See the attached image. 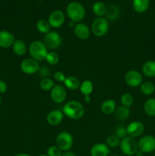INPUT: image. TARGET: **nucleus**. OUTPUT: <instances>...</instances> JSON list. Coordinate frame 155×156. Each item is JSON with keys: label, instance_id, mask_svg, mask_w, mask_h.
Returning <instances> with one entry per match:
<instances>
[{"label": "nucleus", "instance_id": "nucleus-16", "mask_svg": "<svg viewBox=\"0 0 155 156\" xmlns=\"http://www.w3.org/2000/svg\"><path fill=\"white\" fill-rule=\"evenodd\" d=\"M75 36L81 40H86L90 37V29L84 23H78L74 27Z\"/></svg>", "mask_w": 155, "mask_h": 156}, {"label": "nucleus", "instance_id": "nucleus-10", "mask_svg": "<svg viewBox=\"0 0 155 156\" xmlns=\"http://www.w3.org/2000/svg\"><path fill=\"white\" fill-rule=\"evenodd\" d=\"M125 82L129 86L136 88L142 83V76L137 70H130L125 76Z\"/></svg>", "mask_w": 155, "mask_h": 156}, {"label": "nucleus", "instance_id": "nucleus-28", "mask_svg": "<svg viewBox=\"0 0 155 156\" xmlns=\"http://www.w3.org/2000/svg\"><path fill=\"white\" fill-rule=\"evenodd\" d=\"M140 91L144 95H151L155 91V86L152 82H144L140 85Z\"/></svg>", "mask_w": 155, "mask_h": 156}, {"label": "nucleus", "instance_id": "nucleus-34", "mask_svg": "<svg viewBox=\"0 0 155 156\" xmlns=\"http://www.w3.org/2000/svg\"><path fill=\"white\" fill-rule=\"evenodd\" d=\"M48 156H62V151L57 146H51L47 149L46 151Z\"/></svg>", "mask_w": 155, "mask_h": 156}, {"label": "nucleus", "instance_id": "nucleus-42", "mask_svg": "<svg viewBox=\"0 0 155 156\" xmlns=\"http://www.w3.org/2000/svg\"><path fill=\"white\" fill-rule=\"evenodd\" d=\"M15 156H31V155L27 153H21V154H18V155H16Z\"/></svg>", "mask_w": 155, "mask_h": 156}, {"label": "nucleus", "instance_id": "nucleus-25", "mask_svg": "<svg viewBox=\"0 0 155 156\" xmlns=\"http://www.w3.org/2000/svg\"><path fill=\"white\" fill-rule=\"evenodd\" d=\"M144 112L149 117H155V98H148L144 105Z\"/></svg>", "mask_w": 155, "mask_h": 156}, {"label": "nucleus", "instance_id": "nucleus-40", "mask_svg": "<svg viewBox=\"0 0 155 156\" xmlns=\"http://www.w3.org/2000/svg\"><path fill=\"white\" fill-rule=\"evenodd\" d=\"M84 101L85 103H89L91 101V98H90V96H84Z\"/></svg>", "mask_w": 155, "mask_h": 156}, {"label": "nucleus", "instance_id": "nucleus-47", "mask_svg": "<svg viewBox=\"0 0 155 156\" xmlns=\"http://www.w3.org/2000/svg\"><path fill=\"white\" fill-rule=\"evenodd\" d=\"M154 156H155V152H154Z\"/></svg>", "mask_w": 155, "mask_h": 156}, {"label": "nucleus", "instance_id": "nucleus-12", "mask_svg": "<svg viewBox=\"0 0 155 156\" xmlns=\"http://www.w3.org/2000/svg\"><path fill=\"white\" fill-rule=\"evenodd\" d=\"M51 99L56 104L63 103L66 98L67 93L65 88L60 85H55L50 91Z\"/></svg>", "mask_w": 155, "mask_h": 156}, {"label": "nucleus", "instance_id": "nucleus-41", "mask_svg": "<svg viewBox=\"0 0 155 156\" xmlns=\"http://www.w3.org/2000/svg\"><path fill=\"white\" fill-rule=\"evenodd\" d=\"M144 154V152H142L141 150H139V149H138V150L135 152V156H143Z\"/></svg>", "mask_w": 155, "mask_h": 156}, {"label": "nucleus", "instance_id": "nucleus-26", "mask_svg": "<svg viewBox=\"0 0 155 156\" xmlns=\"http://www.w3.org/2000/svg\"><path fill=\"white\" fill-rule=\"evenodd\" d=\"M79 88H80L81 93L84 96H90V94L93 92V90H94V85L91 81L85 80L82 83H81Z\"/></svg>", "mask_w": 155, "mask_h": 156}, {"label": "nucleus", "instance_id": "nucleus-32", "mask_svg": "<svg viewBox=\"0 0 155 156\" xmlns=\"http://www.w3.org/2000/svg\"><path fill=\"white\" fill-rule=\"evenodd\" d=\"M120 101H121L122 105L124 107H126V108H129L132 106L134 102L133 97L131 94H129V93H125L122 95L121 96V98H120Z\"/></svg>", "mask_w": 155, "mask_h": 156}, {"label": "nucleus", "instance_id": "nucleus-3", "mask_svg": "<svg viewBox=\"0 0 155 156\" xmlns=\"http://www.w3.org/2000/svg\"><path fill=\"white\" fill-rule=\"evenodd\" d=\"M29 53L31 58L40 62L45 60L48 51L43 42L40 41H34L29 46Z\"/></svg>", "mask_w": 155, "mask_h": 156}, {"label": "nucleus", "instance_id": "nucleus-30", "mask_svg": "<svg viewBox=\"0 0 155 156\" xmlns=\"http://www.w3.org/2000/svg\"><path fill=\"white\" fill-rule=\"evenodd\" d=\"M106 144L109 148H116L120 144V139L115 134L109 135L106 139Z\"/></svg>", "mask_w": 155, "mask_h": 156}, {"label": "nucleus", "instance_id": "nucleus-11", "mask_svg": "<svg viewBox=\"0 0 155 156\" xmlns=\"http://www.w3.org/2000/svg\"><path fill=\"white\" fill-rule=\"evenodd\" d=\"M128 136L132 138L139 137L144 133V125L140 121H133L129 123L126 127Z\"/></svg>", "mask_w": 155, "mask_h": 156}, {"label": "nucleus", "instance_id": "nucleus-37", "mask_svg": "<svg viewBox=\"0 0 155 156\" xmlns=\"http://www.w3.org/2000/svg\"><path fill=\"white\" fill-rule=\"evenodd\" d=\"M53 76H54L55 80L57 81L58 82H64L65 80V78H66L65 74L61 71H56L53 75Z\"/></svg>", "mask_w": 155, "mask_h": 156}, {"label": "nucleus", "instance_id": "nucleus-45", "mask_svg": "<svg viewBox=\"0 0 155 156\" xmlns=\"http://www.w3.org/2000/svg\"><path fill=\"white\" fill-rule=\"evenodd\" d=\"M110 156H119V155H110Z\"/></svg>", "mask_w": 155, "mask_h": 156}, {"label": "nucleus", "instance_id": "nucleus-39", "mask_svg": "<svg viewBox=\"0 0 155 156\" xmlns=\"http://www.w3.org/2000/svg\"><path fill=\"white\" fill-rule=\"evenodd\" d=\"M62 156H77L74 152H71V151H67V152H64L62 153Z\"/></svg>", "mask_w": 155, "mask_h": 156}, {"label": "nucleus", "instance_id": "nucleus-2", "mask_svg": "<svg viewBox=\"0 0 155 156\" xmlns=\"http://www.w3.org/2000/svg\"><path fill=\"white\" fill-rule=\"evenodd\" d=\"M66 13L71 21L79 23L84 18L85 9L81 3L72 2L67 6Z\"/></svg>", "mask_w": 155, "mask_h": 156}, {"label": "nucleus", "instance_id": "nucleus-14", "mask_svg": "<svg viewBox=\"0 0 155 156\" xmlns=\"http://www.w3.org/2000/svg\"><path fill=\"white\" fill-rule=\"evenodd\" d=\"M64 118V114L59 110L51 111L46 117L47 123L51 126H57L60 124Z\"/></svg>", "mask_w": 155, "mask_h": 156}, {"label": "nucleus", "instance_id": "nucleus-43", "mask_svg": "<svg viewBox=\"0 0 155 156\" xmlns=\"http://www.w3.org/2000/svg\"><path fill=\"white\" fill-rule=\"evenodd\" d=\"M38 156H48L47 155H38Z\"/></svg>", "mask_w": 155, "mask_h": 156}, {"label": "nucleus", "instance_id": "nucleus-15", "mask_svg": "<svg viewBox=\"0 0 155 156\" xmlns=\"http://www.w3.org/2000/svg\"><path fill=\"white\" fill-rule=\"evenodd\" d=\"M15 39L12 33L6 30H0V47L9 48L13 45Z\"/></svg>", "mask_w": 155, "mask_h": 156}, {"label": "nucleus", "instance_id": "nucleus-24", "mask_svg": "<svg viewBox=\"0 0 155 156\" xmlns=\"http://www.w3.org/2000/svg\"><path fill=\"white\" fill-rule=\"evenodd\" d=\"M142 72L147 77H155V61L148 60L144 63Z\"/></svg>", "mask_w": 155, "mask_h": 156}, {"label": "nucleus", "instance_id": "nucleus-23", "mask_svg": "<svg viewBox=\"0 0 155 156\" xmlns=\"http://www.w3.org/2000/svg\"><path fill=\"white\" fill-rule=\"evenodd\" d=\"M65 87L68 89L71 90V91H76L80 88L81 82L79 79L75 76H68L65 78V80L64 82Z\"/></svg>", "mask_w": 155, "mask_h": 156}, {"label": "nucleus", "instance_id": "nucleus-46", "mask_svg": "<svg viewBox=\"0 0 155 156\" xmlns=\"http://www.w3.org/2000/svg\"><path fill=\"white\" fill-rule=\"evenodd\" d=\"M37 1H43V0H37Z\"/></svg>", "mask_w": 155, "mask_h": 156}, {"label": "nucleus", "instance_id": "nucleus-22", "mask_svg": "<svg viewBox=\"0 0 155 156\" xmlns=\"http://www.w3.org/2000/svg\"><path fill=\"white\" fill-rule=\"evenodd\" d=\"M134 10L138 13H144L150 6V0H133Z\"/></svg>", "mask_w": 155, "mask_h": 156}, {"label": "nucleus", "instance_id": "nucleus-21", "mask_svg": "<svg viewBox=\"0 0 155 156\" xmlns=\"http://www.w3.org/2000/svg\"><path fill=\"white\" fill-rule=\"evenodd\" d=\"M12 50L13 52L17 55V56H23L27 52V46L22 40H15L12 45Z\"/></svg>", "mask_w": 155, "mask_h": 156}, {"label": "nucleus", "instance_id": "nucleus-17", "mask_svg": "<svg viewBox=\"0 0 155 156\" xmlns=\"http://www.w3.org/2000/svg\"><path fill=\"white\" fill-rule=\"evenodd\" d=\"M109 152V148L104 143H97L91 149V156H108Z\"/></svg>", "mask_w": 155, "mask_h": 156}, {"label": "nucleus", "instance_id": "nucleus-18", "mask_svg": "<svg viewBox=\"0 0 155 156\" xmlns=\"http://www.w3.org/2000/svg\"><path fill=\"white\" fill-rule=\"evenodd\" d=\"M114 116L119 121H125V120H128L130 116V110L129 108L121 105V106L116 108L115 112H114Z\"/></svg>", "mask_w": 155, "mask_h": 156}, {"label": "nucleus", "instance_id": "nucleus-13", "mask_svg": "<svg viewBox=\"0 0 155 156\" xmlns=\"http://www.w3.org/2000/svg\"><path fill=\"white\" fill-rule=\"evenodd\" d=\"M48 21L51 27L59 28L62 27L65 22V15L62 11L56 10L50 14Z\"/></svg>", "mask_w": 155, "mask_h": 156}, {"label": "nucleus", "instance_id": "nucleus-35", "mask_svg": "<svg viewBox=\"0 0 155 156\" xmlns=\"http://www.w3.org/2000/svg\"><path fill=\"white\" fill-rule=\"evenodd\" d=\"M115 135L119 139H124L126 136H128L127 131H126V128L124 126L121 125V126H118L117 128L115 129Z\"/></svg>", "mask_w": 155, "mask_h": 156}, {"label": "nucleus", "instance_id": "nucleus-8", "mask_svg": "<svg viewBox=\"0 0 155 156\" xmlns=\"http://www.w3.org/2000/svg\"><path fill=\"white\" fill-rule=\"evenodd\" d=\"M138 149L144 153H150L155 151V137L146 135L141 137L138 142Z\"/></svg>", "mask_w": 155, "mask_h": 156}, {"label": "nucleus", "instance_id": "nucleus-38", "mask_svg": "<svg viewBox=\"0 0 155 156\" xmlns=\"http://www.w3.org/2000/svg\"><path fill=\"white\" fill-rule=\"evenodd\" d=\"M7 84L3 80H0V94H3L7 91Z\"/></svg>", "mask_w": 155, "mask_h": 156}, {"label": "nucleus", "instance_id": "nucleus-31", "mask_svg": "<svg viewBox=\"0 0 155 156\" xmlns=\"http://www.w3.org/2000/svg\"><path fill=\"white\" fill-rule=\"evenodd\" d=\"M54 86L55 83L53 80L49 79V78L43 79L40 82V87L43 91H51Z\"/></svg>", "mask_w": 155, "mask_h": 156}, {"label": "nucleus", "instance_id": "nucleus-36", "mask_svg": "<svg viewBox=\"0 0 155 156\" xmlns=\"http://www.w3.org/2000/svg\"><path fill=\"white\" fill-rule=\"evenodd\" d=\"M38 73H39V76H41L43 79H46L50 76V70L48 67L42 66L40 68Z\"/></svg>", "mask_w": 155, "mask_h": 156}, {"label": "nucleus", "instance_id": "nucleus-5", "mask_svg": "<svg viewBox=\"0 0 155 156\" xmlns=\"http://www.w3.org/2000/svg\"><path fill=\"white\" fill-rule=\"evenodd\" d=\"M120 149L124 155L132 156L138 150V144L135 138L126 136L120 141Z\"/></svg>", "mask_w": 155, "mask_h": 156}, {"label": "nucleus", "instance_id": "nucleus-1", "mask_svg": "<svg viewBox=\"0 0 155 156\" xmlns=\"http://www.w3.org/2000/svg\"><path fill=\"white\" fill-rule=\"evenodd\" d=\"M84 108L83 105L78 101H69L63 107L62 112L71 120H79L84 114Z\"/></svg>", "mask_w": 155, "mask_h": 156}, {"label": "nucleus", "instance_id": "nucleus-27", "mask_svg": "<svg viewBox=\"0 0 155 156\" xmlns=\"http://www.w3.org/2000/svg\"><path fill=\"white\" fill-rule=\"evenodd\" d=\"M93 12L95 15L98 16V18L104 16L106 14V6L102 2H97L94 3L92 8Z\"/></svg>", "mask_w": 155, "mask_h": 156}, {"label": "nucleus", "instance_id": "nucleus-6", "mask_svg": "<svg viewBox=\"0 0 155 156\" xmlns=\"http://www.w3.org/2000/svg\"><path fill=\"white\" fill-rule=\"evenodd\" d=\"M73 136L70 133L62 131L56 137V146L63 152L70 151L73 146Z\"/></svg>", "mask_w": 155, "mask_h": 156}, {"label": "nucleus", "instance_id": "nucleus-33", "mask_svg": "<svg viewBox=\"0 0 155 156\" xmlns=\"http://www.w3.org/2000/svg\"><path fill=\"white\" fill-rule=\"evenodd\" d=\"M45 60L50 65H56L59 62V56L54 51L48 52Z\"/></svg>", "mask_w": 155, "mask_h": 156}, {"label": "nucleus", "instance_id": "nucleus-19", "mask_svg": "<svg viewBox=\"0 0 155 156\" xmlns=\"http://www.w3.org/2000/svg\"><path fill=\"white\" fill-rule=\"evenodd\" d=\"M120 14V10L118 6L115 5H109L108 7H106V19L109 20V21H115L119 18Z\"/></svg>", "mask_w": 155, "mask_h": 156}, {"label": "nucleus", "instance_id": "nucleus-4", "mask_svg": "<svg viewBox=\"0 0 155 156\" xmlns=\"http://www.w3.org/2000/svg\"><path fill=\"white\" fill-rule=\"evenodd\" d=\"M109 28V22L105 18H97L93 21L91 25V31L94 36L101 37L106 34Z\"/></svg>", "mask_w": 155, "mask_h": 156}, {"label": "nucleus", "instance_id": "nucleus-7", "mask_svg": "<svg viewBox=\"0 0 155 156\" xmlns=\"http://www.w3.org/2000/svg\"><path fill=\"white\" fill-rule=\"evenodd\" d=\"M43 41L46 48L54 50L60 47L62 41V37L59 33L56 31H50L45 34Z\"/></svg>", "mask_w": 155, "mask_h": 156}, {"label": "nucleus", "instance_id": "nucleus-9", "mask_svg": "<svg viewBox=\"0 0 155 156\" xmlns=\"http://www.w3.org/2000/svg\"><path fill=\"white\" fill-rule=\"evenodd\" d=\"M40 68L39 62L31 57L26 58L21 63V71L27 75H33L38 73Z\"/></svg>", "mask_w": 155, "mask_h": 156}, {"label": "nucleus", "instance_id": "nucleus-44", "mask_svg": "<svg viewBox=\"0 0 155 156\" xmlns=\"http://www.w3.org/2000/svg\"><path fill=\"white\" fill-rule=\"evenodd\" d=\"M1 103H2V99H1V97H0V106H1Z\"/></svg>", "mask_w": 155, "mask_h": 156}, {"label": "nucleus", "instance_id": "nucleus-29", "mask_svg": "<svg viewBox=\"0 0 155 156\" xmlns=\"http://www.w3.org/2000/svg\"><path fill=\"white\" fill-rule=\"evenodd\" d=\"M50 23L47 20L40 19L36 23V29L41 34H47L50 31Z\"/></svg>", "mask_w": 155, "mask_h": 156}, {"label": "nucleus", "instance_id": "nucleus-20", "mask_svg": "<svg viewBox=\"0 0 155 156\" xmlns=\"http://www.w3.org/2000/svg\"><path fill=\"white\" fill-rule=\"evenodd\" d=\"M115 109H116V105L115 101L112 99L104 101L101 105V111L106 115H110L113 114Z\"/></svg>", "mask_w": 155, "mask_h": 156}]
</instances>
